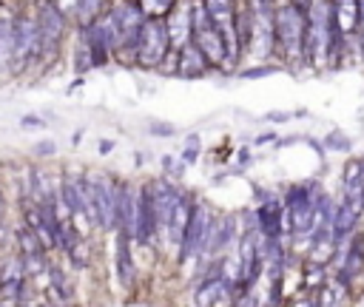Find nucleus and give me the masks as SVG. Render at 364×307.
Here are the masks:
<instances>
[{
	"label": "nucleus",
	"instance_id": "nucleus-44",
	"mask_svg": "<svg viewBox=\"0 0 364 307\" xmlns=\"http://www.w3.org/2000/svg\"><path fill=\"white\" fill-rule=\"evenodd\" d=\"M86 139V128H77L75 134H71V145H80Z\"/></svg>",
	"mask_w": 364,
	"mask_h": 307
},
{
	"label": "nucleus",
	"instance_id": "nucleus-9",
	"mask_svg": "<svg viewBox=\"0 0 364 307\" xmlns=\"http://www.w3.org/2000/svg\"><path fill=\"white\" fill-rule=\"evenodd\" d=\"M34 15H37V26H40V46H43V65H40V68H49V65L60 57L65 40H68V32L75 29V26H71V23L57 12V6L51 4V0H46V4L34 6Z\"/></svg>",
	"mask_w": 364,
	"mask_h": 307
},
{
	"label": "nucleus",
	"instance_id": "nucleus-27",
	"mask_svg": "<svg viewBox=\"0 0 364 307\" xmlns=\"http://www.w3.org/2000/svg\"><path fill=\"white\" fill-rule=\"evenodd\" d=\"M71 71H75L77 77H86L89 71H94V60H92V51H89V46L77 37V43H75V51H71Z\"/></svg>",
	"mask_w": 364,
	"mask_h": 307
},
{
	"label": "nucleus",
	"instance_id": "nucleus-45",
	"mask_svg": "<svg viewBox=\"0 0 364 307\" xmlns=\"http://www.w3.org/2000/svg\"><path fill=\"white\" fill-rule=\"evenodd\" d=\"M40 4H46V0H23V6H29V9H34V6H40Z\"/></svg>",
	"mask_w": 364,
	"mask_h": 307
},
{
	"label": "nucleus",
	"instance_id": "nucleus-3",
	"mask_svg": "<svg viewBox=\"0 0 364 307\" xmlns=\"http://www.w3.org/2000/svg\"><path fill=\"white\" fill-rule=\"evenodd\" d=\"M86 208L97 234H114V202H117V174L83 168Z\"/></svg>",
	"mask_w": 364,
	"mask_h": 307
},
{
	"label": "nucleus",
	"instance_id": "nucleus-40",
	"mask_svg": "<svg viewBox=\"0 0 364 307\" xmlns=\"http://www.w3.org/2000/svg\"><path fill=\"white\" fill-rule=\"evenodd\" d=\"M287 120H294V111H268V114H262V123H273V125H282Z\"/></svg>",
	"mask_w": 364,
	"mask_h": 307
},
{
	"label": "nucleus",
	"instance_id": "nucleus-41",
	"mask_svg": "<svg viewBox=\"0 0 364 307\" xmlns=\"http://www.w3.org/2000/svg\"><path fill=\"white\" fill-rule=\"evenodd\" d=\"M0 219H9V199H6L4 182H0Z\"/></svg>",
	"mask_w": 364,
	"mask_h": 307
},
{
	"label": "nucleus",
	"instance_id": "nucleus-13",
	"mask_svg": "<svg viewBox=\"0 0 364 307\" xmlns=\"http://www.w3.org/2000/svg\"><path fill=\"white\" fill-rule=\"evenodd\" d=\"M114 276L123 290H134L137 284V262H134V239L128 230H114Z\"/></svg>",
	"mask_w": 364,
	"mask_h": 307
},
{
	"label": "nucleus",
	"instance_id": "nucleus-47",
	"mask_svg": "<svg viewBox=\"0 0 364 307\" xmlns=\"http://www.w3.org/2000/svg\"><path fill=\"white\" fill-rule=\"evenodd\" d=\"M361 171H364V154H361Z\"/></svg>",
	"mask_w": 364,
	"mask_h": 307
},
{
	"label": "nucleus",
	"instance_id": "nucleus-32",
	"mask_svg": "<svg viewBox=\"0 0 364 307\" xmlns=\"http://www.w3.org/2000/svg\"><path fill=\"white\" fill-rule=\"evenodd\" d=\"M57 157V142L54 139H37L34 145H32V160L34 163H49V160H54Z\"/></svg>",
	"mask_w": 364,
	"mask_h": 307
},
{
	"label": "nucleus",
	"instance_id": "nucleus-37",
	"mask_svg": "<svg viewBox=\"0 0 364 307\" xmlns=\"http://www.w3.org/2000/svg\"><path fill=\"white\" fill-rule=\"evenodd\" d=\"M40 299H43V296H40L37 290H32V282H29V287H26V290L18 296L15 307H40Z\"/></svg>",
	"mask_w": 364,
	"mask_h": 307
},
{
	"label": "nucleus",
	"instance_id": "nucleus-19",
	"mask_svg": "<svg viewBox=\"0 0 364 307\" xmlns=\"http://www.w3.org/2000/svg\"><path fill=\"white\" fill-rule=\"evenodd\" d=\"M191 6L194 0H180L177 9L165 18V26H168V37H171V46L174 49H182L194 40V18H191Z\"/></svg>",
	"mask_w": 364,
	"mask_h": 307
},
{
	"label": "nucleus",
	"instance_id": "nucleus-4",
	"mask_svg": "<svg viewBox=\"0 0 364 307\" xmlns=\"http://www.w3.org/2000/svg\"><path fill=\"white\" fill-rule=\"evenodd\" d=\"M15 20V63L12 77H26L34 68L43 65V46H40V26L37 15L29 6H20L12 12Z\"/></svg>",
	"mask_w": 364,
	"mask_h": 307
},
{
	"label": "nucleus",
	"instance_id": "nucleus-28",
	"mask_svg": "<svg viewBox=\"0 0 364 307\" xmlns=\"http://www.w3.org/2000/svg\"><path fill=\"white\" fill-rule=\"evenodd\" d=\"M160 168H163V177H168L174 182H182V177L188 171V165L180 160V154H163V157H160Z\"/></svg>",
	"mask_w": 364,
	"mask_h": 307
},
{
	"label": "nucleus",
	"instance_id": "nucleus-2",
	"mask_svg": "<svg viewBox=\"0 0 364 307\" xmlns=\"http://www.w3.org/2000/svg\"><path fill=\"white\" fill-rule=\"evenodd\" d=\"M322 191H325V185L319 180H296V182H287L282 191V205H284L287 227H290L287 239H290V248L294 251H305Z\"/></svg>",
	"mask_w": 364,
	"mask_h": 307
},
{
	"label": "nucleus",
	"instance_id": "nucleus-8",
	"mask_svg": "<svg viewBox=\"0 0 364 307\" xmlns=\"http://www.w3.org/2000/svg\"><path fill=\"white\" fill-rule=\"evenodd\" d=\"M202 6L213 26L220 29L225 49H228V71H237V65L245 63V51L237 32V15H239V0H202Z\"/></svg>",
	"mask_w": 364,
	"mask_h": 307
},
{
	"label": "nucleus",
	"instance_id": "nucleus-12",
	"mask_svg": "<svg viewBox=\"0 0 364 307\" xmlns=\"http://www.w3.org/2000/svg\"><path fill=\"white\" fill-rule=\"evenodd\" d=\"M242 237V219H239V211H220L213 219V227H211V237H208V248H205V259H213V256H225L228 251L237 248Z\"/></svg>",
	"mask_w": 364,
	"mask_h": 307
},
{
	"label": "nucleus",
	"instance_id": "nucleus-33",
	"mask_svg": "<svg viewBox=\"0 0 364 307\" xmlns=\"http://www.w3.org/2000/svg\"><path fill=\"white\" fill-rule=\"evenodd\" d=\"M251 163H253V148H248V145L237 148V151H234V168H231V174H234V177H242V174L251 168Z\"/></svg>",
	"mask_w": 364,
	"mask_h": 307
},
{
	"label": "nucleus",
	"instance_id": "nucleus-5",
	"mask_svg": "<svg viewBox=\"0 0 364 307\" xmlns=\"http://www.w3.org/2000/svg\"><path fill=\"white\" fill-rule=\"evenodd\" d=\"M216 211L205 196H196V205H194V213H191V222L185 227V237H182V245L177 251V265L191 270V265L196 268L205 256V248H208V237H211V227H213V219H216Z\"/></svg>",
	"mask_w": 364,
	"mask_h": 307
},
{
	"label": "nucleus",
	"instance_id": "nucleus-39",
	"mask_svg": "<svg viewBox=\"0 0 364 307\" xmlns=\"http://www.w3.org/2000/svg\"><path fill=\"white\" fill-rule=\"evenodd\" d=\"M46 125H49V120L40 117V114H23L20 117V128H46Z\"/></svg>",
	"mask_w": 364,
	"mask_h": 307
},
{
	"label": "nucleus",
	"instance_id": "nucleus-26",
	"mask_svg": "<svg viewBox=\"0 0 364 307\" xmlns=\"http://www.w3.org/2000/svg\"><path fill=\"white\" fill-rule=\"evenodd\" d=\"M114 0H80V15H77V26H86V23H94L100 20L108 9H111ZM75 26V29H77Z\"/></svg>",
	"mask_w": 364,
	"mask_h": 307
},
{
	"label": "nucleus",
	"instance_id": "nucleus-24",
	"mask_svg": "<svg viewBox=\"0 0 364 307\" xmlns=\"http://www.w3.org/2000/svg\"><path fill=\"white\" fill-rule=\"evenodd\" d=\"M310 296H313V304H316V307H344L350 290H347L341 282H336V279L330 276V279H327L322 287H316Z\"/></svg>",
	"mask_w": 364,
	"mask_h": 307
},
{
	"label": "nucleus",
	"instance_id": "nucleus-31",
	"mask_svg": "<svg viewBox=\"0 0 364 307\" xmlns=\"http://www.w3.org/2000/svg\"><path fill=\"white\" fill-rule=\"evenodd\" d=\"M199 157H202V142H199V134H188V137H185V148L180 151V160L191 168V165H196V163H199Z\"/></svg>",
	"mask_w": 364,
	"mask_h": 307
},
{
	"label": "nucleus",
	"instance_id": "nucleus-42",
	"mask_svg": "<svg viewBox=\"0 0 364 307\" xmlns=\"http://www.w3.org/2000/svg\"><path fill=\"white\" fill-rule=\"evenodd\" d=\"M117 148V142L114 139H100V145H97V154H100V157H108V154Z\"/></svg>",
	"mask_w": 364,
	"mask_h": 307
},
{
	"label": "nucleus",
	"instance_id": "nucleus-10",
	"mask_svg": "<svg viewBox=\"0 0 364 307\" xmlns=\"http://www.w3.org/2000/svg\"><path fill=\"white\" fill-rule=\"evenodd\" d=\"M171 49L174 46H171L165 20H145L142 32H139V40H137V68L160 71V65L165 63Z\"/></svg>",
	"mask_w": 364,
	"mask_h": 307
},
{
	"label": "nucleus",
	"instance_id": "nucleus-14",
	"mask_svg": "<svg viewBox=\"0 0 364 307\" xmlns=\"http://www.w3.org/2000/svg\"><path fill=\"white\" fill-rule=\"evenodd\" d=\"M234 287L222 276H205L194 282V307H231Z\"/></svg>",
	"mask_w": 364,
	"mask_h": 307
},
{
	"label": "nucleus",
	"instance_id": "nucleus-25",
	"mask_svg": "<svg viewBox=\"0 0 364 307\" xmlns=\"http://www.w3.org/2000/svg\"><path fill=\"white\" fill-rule=\"evenodd\" d=\"M180 0H137V6L142 9L145 20H165L174 9H177Z\"/></svg>",
	"mask_w": 364,
	"mask_h": 307
},
{
	"label": "nucleus",
	"instance_id": "nucleus-34",
	"mask_svg": "<svg viewBox=\"0 0 364 307\" xmlns=\"http://www.w3.org/2000/svg\"><path fill=\"white\" fill-rule=\"evenodd\" d=\"M51 4L57 6V12L71 23L77 26V15H80V0H51Z\"/></svg>",
	"mask_w": 364,
	"mask_h": 307
},
{
	"label": "nucleus",
	"instance_id": "nucleus-29",
	"mask_svg": "<svg viewBox=\"0 0 364 307\" xmlns=\"http://www.w3.org/2000/svg\"><path fill=\"white\" fill-rule=\"evenodd\" d=\"M284 71L282 65H273V63H253L251 68H237V77L239 80H259V77H270V74H279Z\"/></svg>",
	"mask_w": 364,
	"mask_h": 307
},
{
	"label": "nucleus",
	"instance_id": "nucleus-16",
	"mask_svg": "<svg viewBox=\"0 0 364 307\" xmlns=\"http://www.w3.org/2000/svg\"><path fill=\"white\" fill-rule=\"evenodd\" d=\"M29 287V276L23 268V259L18 253H6L0 259V299L18 301V296Z\"/></svg>",
	"mask_w": 364,
	"mask_h": 307
},
{
	"label": "nucleus",
	"instance_id": "nucleus-22",
	"mask_svg": "<svg viewBox=\"0 0 364 307\" xmlns=\"http://www.w3.org/2000/svg\"><path fill=\"white\" fill-rule=\"evenodd\" d=\"M361 211H356L353 205H347V202H341L339 199V208H336V219H333V239L339 242V239H347V237H353L356 230H361Z\"/></svg>",
	"mask_w": 364,
	"mask_h": 307
},
{
	"label": "nucleus",
	"instance_id": "nucleus-23",
	"mask_svg": "<svg viewBox=\"0 0 364 307\" xmlns=\"http://www.w3.org/2000/svg\"><path fill=\"white\" fill-rule=\"evenodd\" d=\"M330 6H333V18L341 35L350 40L358 29V0H330Z\"/></svg>",
	"mask_w": 364,
	"mask_h": 307
},
{
	"label": "nucleus",
	"instance_id": "nucleus-15",
	"mask_svg": "<svg viewBox=\"0 0 364 307\" xmlns=\"http://www.w3.org/2000/svg\"><path fill=\"white\" fill-rule=\"evenodd\" d=\"M256 208V227L262 239H287L290 237V227H287V213L279 199H270L265 205H253Z\"/></svg>",
	"mask_w": 364,
	"mask_h": 307
},
{
	"label": "nucleus",
	"instance_id": "nucleus-17",
	"mask_svg": "<svg viewBox=\"0 0 364 307\" xmlns=\"http://www.w3.org/2000/svg\"><path fill=\"white\" fill-rule=\"evenodd\" d=\"M196 196H199V194H196L194 188H185V185H182L180 202H177L174 216H171V225H168V242H165V248H168L174 256H177V251H180V245H182V237H185V227H188V222H191Z\"/></svg>",
	"mask_w": 364,
	"mask_h": 307
},
{
	"label": "nucleus",
	"instance_id": "nucleus-7",
	"mask_svg": "<svg viewBox=\"0 0 364 307\" xmlns=\"http://www.w3.org/2000/svg\"><path fill=\"white\" fill-rule=\"evenodd\" d=\"M57 194L71 216V225L75 230H80L83 237H94L97 227L89 216L86 208V182H83V168L80 171H71V168H60V182H57Z\"/></svg>",
	"mask_w": 364,
	"mask_h": 307
},
{
	"label": "nucleus",
	"instance_id": "nucleus-1",
	"mask_svg": "<svg viewBox=\"0 0 364 307\" xmlns=\"http://www.w3.org/2000/svg\"><path fill=\"white\" fill-rule=\"evenodd\" d=\"M308 12L310 6L299 0H282L276 6V51L273 60H279L287 71H305V37H308Z\"/></svg>",
	"mask_w": 364,
	"mask_h": 307
},
{
	"label": "nucleus",
	"instance_id": "nucleus-35",
	"mask_svg": "<svg viewBox=\"0 0 364 307\" xmlns=\"http://www.w3.org/2000/svg\"><path fill=\"white\" fill-rule=\"evenodd\" d=\"M149 134L151 137H160V139H171V137H177V125L174 123H165V120H149Z\"/></svg>",
	"mask_w": 364,
	"mask_h": 307
},
{
	"label": "nucleus",
	"instance_id": "nucleus-36",
	"mask_svg": "<svg viewBox=\"0 0 364 307\" xmlns=\"http://www.w3.org/2000/svg\"><path fill=\"white\" fill-rule=\"evenodd\" d=\"M251 191H253V205H265V202L282 196V194H276V191H270V188H265V185H259V182H253Z\"/></svg>",
	"mask_w": 364,
	"mask_h": 307
},
{
	"label": "nucleus",
	"instance_id": "nucleus-46",
	"mask_svg": "<svg viewBox=\"0 0 364 307\" xmlns=\"http://www.w3.org/2000/svg\"><path fill=\"white\" fill-rule=\"evenodd\" d=\"M0 307H15V301H0Z\"/></svg>",
	"mask_w": 364,
	"mask_h": 307
},
{
	"label": "nucleus",
	"instance_id": "nucleus-43",
	"mask_svg": "<svg viewBox=\"0 0 364 307\" xmlns=\"http://www.w3.org/2000/svg\"><path fill=\"white\" fill-rule=\"evenodd\" d=\"M287 307H316V304H313V296L308 293V296H299V299H294V301H290Z\"/></svg>",
	"mask_w": 364,
	"mask_h": 307
},
{
	"label": "nucleus",
	"instance_id": "nucleus-11",
	"mask_svg": "<svg viewBox=\"0 0 364 307\" xmlns=\"http://www.w3.org/2000/svg\"><path fill=\"white\" fill-rule=\"evenodd\" d=\"M191 18H194V43L202 49V54L211 60V65H213L216 71H228V49H225V40H222L220 29L213 26V20L208 18L202 0H194Z\"/></svg>",
	"mask_w": 364,
	"mask_h": 307
},
{
	"label": "nucleus",
	"instance_id": "nucleus-6",
	"mask_svg": "<svg viewBox=\"0 0 364 307\" xmlns=\"http://www.w3.org/2000/svg\"><path fill=\"white\" fill-rule=\"evenodd\" d=\"M251 15V49L248 57L270 63L276 51V6L279 0H245Z\"/></svg>",
	"mask_w": 364,
	"mask_h": 307
},
{
	"label": "nucleus",
	"instance_id": "nucleus-20",
	"mask_svg": "<svg viewBox=\"0 0 364 307\" xmlns=\"http://www.w3.org/2000/svg\"><path fill=\"white\" fill-rule=\"evenodd\" d=\"M213 71L216 68L211 65V60L202 54V49L194 40L180 49V71H177V77H182V80H202V77H208Z\"/></svg>",
	"mask_w": 364,
	"mask_h": 307
},
{
	"label": "nucleus",
	"instance_id": "nucleus-30",
	"mask_svg": "<svg viewBox=\"0 0 364 307\" xmlns=\"http://www.w3.org/2000/svg\"><path fill=\"white\" fill-rule=\"evenodd\" d=\"M350 148H353V139L344 131L333 128V131L325 134V151H330V154H347Z\"/></svg>",
	"mask_w": 364,
	"mask_h": 307
},
{
	"label": "nucleus",
	"instance_id": "nucleus-21",
	"mask_svg": "<svg viewBox=\"0 0 364 307\" xmlns=\"http://www.w3.org/2000/svg\"><path fill=\"white\" fill-rule=\"evenodd\" d=\"M15 63V20L12 15H0V77H12Z\"/></svg>",
	"mask_w": 364,
	"mask_h": 307
},
{
	"label": "nucleus",
	"instance_id": "nucleus-18",
	"mask_svg": "<svg viewBox=\"0 0 364 307\" xmlns=\"http://www.w3.org/2000/svg\"><path fill=\"white\" fill-rule=\"evenodd\" d=\"M339 199L364 213V171H361V157H350V160L344 163Z\"/></svg>",
	"mask_w": 364,
	"mask_h": 307
},
{
	"label": "nucleus",
	"instance_id": "nucleus-38",
	"mask_svg": "<svg viewBox=\"0 0 364 307\" xmlns=\"http://www.w3.org/2000/svg\"><path fill=\"white\" fill-rule=\"evenodd\" d=\"M276 139H279V131H276V128H268V131H262V134H256V137H253V148L276 145Z\"/></svg>",
	"mask_w": 364,
	"mask_h": 307
}]
</instances>
